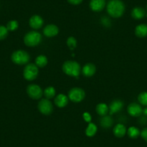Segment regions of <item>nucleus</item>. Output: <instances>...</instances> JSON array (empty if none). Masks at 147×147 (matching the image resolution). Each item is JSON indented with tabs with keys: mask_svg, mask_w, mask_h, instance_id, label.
I'll return each mask as SVG.
<instances>
[{
	"mask_svg": "<svg viewBox=\"0 0 147 147\" xmlns=\"http://www.w3.org/2000/svg\"><path fill=\"white\" fill-rule=\"evenodd\" d=\"M138 100L140 104L142 105L147 106V92H143L139 95L138 96Z\"/></svg>",
	"mask_w": 147,
	"mask_h": 147,
	"instance_id": "26",
	"label": "nucleus"
},
{
	"mask_svg": "<svg viewBox=\"0 0 147 147\" xmlns=\"http://www.w3.org/2000/svg\"><path fill=\"white\" fill-rule=\"evenodd\" d=\"M90 8L94 12H100L105 6V0H91Z\"/></svg>",
	"mask_w": 147,
	"mask_h": 147,
	"instance_id": "12",
	"label": "nucleus"
},
{
	"mask_svg": "<svg viewBox=\"0 0 147 147\" xmlns=\"http://www.w3.org/2000/svg\"><path fill=\"white\" fill-rule=\"evenodd\" d=\"M68 97L72 102H80L82 101L85 97V92L80 87H74L69 92Z\"/></svg>",
	"mask_w": 147,
	"mask_h": 147,
	"instance_id": "6",
	"label": "nucleus"
},
{
	"mask_svg": "<svg viewBox=\"0 0 147 147\" xmlns=\"http://www.w3.org/2000/svg\"><path fill=\"white\" fill-rule=\"evenodd\" d=\"M135 34L139 38H144L147 36V25L141 24L136 26L135 29Z\"/></svg>",
	"mask_w": 147,
	"mask_h": 147,
	"instance_id": "17",
	"label": "nucleus"
},
{
	"mask_svg": "<svg viewBox=\"0 0 147 147\" xmlns=\"http://www.w3.org/2000/svg\"><path fill=\"white\" fill-rule=\"evenodd\" d=\"M143 113H144V115H147V107H146V108L144 109V110H143Z\"/></svg>",
	"mask_w": 147,
	"mask_h": 147,
	"instance_id": "32",
	"label": "nucleus"
},
{
	"mask_svg": "<svg viewBox=\"0 0 147 147\" xmlns=\"http://www.w3.org/2000/svg\"><path fill=\"white\" fill-rule=\"evenodd\" d=\"M127 133H128V136L131 138H136L139 136V135H141V132H140L139 130L134 126L130 127Z\"/></svg>",
	"mask_w": 147,
	"mask_h": 147,
	"instance_id": "23",
	"label": "nucleus"
},
{
	"mask_svg": "<svg viewBox=\"0 0 147 147\" xmlns=\"http://www.w3.org/2000/svg\"><path fill=\"white\" fill-rule=\"evenodd\" d=\"M30 55L28 52L22 50H18L14 52L11 56L12 62L18 65L26 64L29 62Z\"/></svg>",
	"mask_w": 147,
	"mask_h": 147,
	"instance_id": "4",
	"label": "nucleus"
},
{
	"mask_svg": "<svg viewBox=\"0 0 147 147\" xmlns=\"http://www.w3.org/2000/svg\"><path fill=\"white\" fill-rule=\"evenodd\" d=\"M96 111L101 116H105L109 111V107L105 103H100L96 107Z\"/></svg>",
	"mask_w": 147,
	"mask_h": 147,
	"instance_id": "20",
	"label": "nucleus"
},
{
	"mask_svg": "<svg viewBox=\"0 0 147 147\" xmlns=\"http://www.w3.org/2000/svg\"><path fill=\"white\" fill-rule=\"evenodd\" d=\"M62 70L70 77H77L80 73V65L74 61H67L62 66Z\"/></svg>",
	"mask_w": 147,
	"mask_h": 147,
	"instance_id": "2",
	"label": "nucleus"
},
{
	"mask_svg": "<svg viewBox=\"0 0 147 147\" xmlns=\"http://www.w3.org/2000/svg\"><path fill=\"white\" fill-rule=\"evenodd\" d=\"M44 94L47 99L53 98L56 95V90L53 87H49L44 90Z\"/></svg>",
	"mask_w": 147,
	"mask_h": 147,
	"instance_id": "24",
	"label": "nucleus"
},
{
	"mask_svg": "<svg viewBox=\"0 0 147 147\" xmlns=\"http://www.w3.org/2000/svg\"><path fill=\"white\" fill-rule=\"evenodd\" d=\"M43 33L47 37L56 36L59 33V28L55 25H49L45 27Z\"/></svg>",
	"mask_w": 147,
	"mask_h": 147,
	"instance_id": "13",
	"label": "nucleus"
},
{
	"mask_svg": "<svg viewBox=\"0 0 147 147\" xmlns=\"http://www.w3.org/2000/svg\"><path fill=\"white\" fill-rule=\"evenodd\" d=\"M7 28L8 31H14L15 30L18 29V22L16 20H11L8 22L7 25Z\"/></svg>",
	"mask_w": 147,
	"mask_h": 147,
	"instance_id": "27",
	"label": "nucleus"
},
{
	"mask_svg": "<svg viewBox=\"0 0 147 147\" xmlns=\"http://www.w3.org/2000/svg\"><path fill=\"white\" fill-rule=\"evenodd\" d=\"M27 93L30 98L38 100L43 95V90L37 84H30L27 87Z\"/></svg>",
	"mask_w": 147,
	"mask_h": 147,
	"instance_id": "8",
	"label": "nucleus"
},
{
	"mask_svg": "<svg viewBox=\"0 0 147 147\" xmlns=\"http://www.w3.org/2000/svg\"><path fill=\"white\" fill-rule=\"evenodd\" d=\"M30 26L33 29H39L43 25V20L39 15H33L30 18L29 21Z\"/></svg>",
	"mask_w": 147,
	"mask_h": 147,
	"instance_id": "10",
	"label": "nucleus"
},
{
	"mask_svg": "<svg viewBox=\"0 0 147 147\" xmlns=\"http://www.w3.org/2000/svg\"><path fill=\"white\" fill-rule=\"evenodd\" d=\"M113 124V120L110 115H105L100 120V125L105 128H108L112 126Z\"/></svg>",
	"mask_w": 147,
	"mask_h": 147,
	"instance_id": "19",
	"label": "nucleus"
},
{
	"mask_svg": "<svg viewBox=\"0 0 147 147\" xmlns=\"http://www.w3.org/2000/svg\"><path fill=\"white\" fill-rule=\"evenodd\" d=\"M48 63V59L43 55H40L35 59V65L38 67L43 68L46 66Z\"/></svg>",
	"mask_w": 147,
	"mask_h": 147,
	"instance_id": "21",
	"label": "nucleus"
},
{
	"mask_svg": "<svg viewBox=\"0 0 147 147\" xmlns=\"http://www.w3.org/2000/svg\"><path fill=\"white\" fill-rule=\"evenodd\" d=\"M123 107V102L120 100H115L110 103L109 106V111L110 115L119 112Z\"/></svg>",
	"mask_w": 147,
	"mask_h": 147,
	"instance_id": "11",
	"label": "nucleus"
},
{
	"mask_svg": "<svg viewBox=\"0 0 147 147\" xmlns=\"http://www.w3.org/2000/svg\"><path fill=\"white\" fill-rule=\"evenodd\" d=\"M68 2L70 4H71V5H77L81 3L82 2V0H68Z\"/></svg>",
	"mask_w": 147,
	"mask_h": 147,
	"instance_id": "31",
	"label": "nucleus"
},
{
	"mask_svg": "<svg viewBox=\"0 0 147 147\" xmlns=\"http://www.w3.org/2000/svg\"><path fill=\"white\" fill-rule=\"evenodd\" d=\"M126 128L123 124H118L115 126L113 129V134L118 138H122L126 134Z\"/></svg>",
	"mask_w": 147,
	"mask_h": 147,
	"instance_id": "16",
	"label": "nucleus"
},
{
	"mask_svg": "<svg viewBox=\"0 0 147 147\" xmlns=\"http://www.w3.org/2000/svg\"><path fill=\"white\" fill-rule=\"evenodd\" d=\"M107 11L113 18H120L123 15L125 5L121 0H111L107 5Z\"/></svg>",
	"mask_w": 147,
	"mask_h": 147,
	"instance_id": "1",
	"label": "nucleus"
},
{
	"mask_svg": "<svg viewBox=\"0 0 147 147\" xmlns=\"http://www.w3.org/2000/svg\"><path fill=\"white\" fill-rule=\"evenodd\" d=\"M42 40V36L39 32L36 31H31L27 33L24 38V43L26 46L30 47L36 46L40 43Z\"/></svg>",
	"mask_w": 147,
	"mask_h": 147,
	"instance_id": "3",
	"label": "nucleus"
},
{
	"mask_svg": "<svg viewBox=\"0 0 147 147\" xmlns=\"http://www.w3.org/2000/svg\"><path fill=\"white\" fill-rule=\"evenodd\" d=\"M141 137H142V138L147 142V128L142 130V131L141 132Z\"/></svg>",
	"mask_w": 147,
	"mask_h": 147,
	"instance_id": "30",
	"label": "nucleus"
},
{
	"mask_svg": "<svg viewBox=\"0 0 147 147\" xmlns=\"http://www.w3.org/2000/svg\"><path fill=\"white\" fill-rule=\"evenodd\" d=\"M38 74V67L34 63H29L24 69V78L28 81H32L36 79Z\"/></svg>",
	"mask_w": 147,
	"mask_h": 147,
	"instance_id": "5",
	"label": "nucleus"
},
{
	"mask_svg": "<svg viewBox=\"0 0 147 147\" xmlns=\"http://www.w3.org/2000/svg\"><path fill=\"white\" fill-rule=\"evenodd\" d=\"M83 118H84V121H85L86 122H87V123L91 122L92 117L89 113H84L83 114Z\"/></svg>",
	"mask_w": 147,
	"mask_h": 147,
	"instance_id": "29",
	"label": "nucleus"
},
{
	"mask_svg": "<svg viewBox=\"0 0 147 147\" xmlns=\"http://www.w3.org/2000/svg\"><path fill=\"white\" fill-rule=\"evenodd\" d=\"M8 35V30L6 27L0 25V40H4Z\"/></svg>",
	"mask_w": 147,
	"mask_h": 147,
	"instance_id": "28",
	"label": "nucleus"
},
{
	"mask_svg": "<svg viewBox=\"0 0 147 147\" xmlns=\"http://www.w3.org/2000/svg\"><path fill=\"white\" fill-rule=\"evenodd\" d=\"M54 102L59 107H63L68 104V97L63 94H59L56 97Z\"/></svg>",
	"mask_w": 147,
	"mask_h": 147,
	"instance_id": "15",
	"label": "nucleus"
},
{
	"mask_svg": "<svg viewBox=\"0 0 147 147\" xmlns=\"http://www.w3.org/2000/svg\"><path fill=\"white\" fill-rule=\"evenodd\" d=\"M145 15V10L141 7H135L132 10V12H131V15L136 20L142 19L143 18H144Z\"/></svg>",
	"mask_w": 147,
	"mask_h": 147,
	"instance_id": "18",
	"label": "nucleus"
},
{
	"mask_svg": "<svg viewBox=\"0 0 147 147\" xmlns=\"http://www.w3.org/2000/svg\"><path fill=\"white\" fill-rule=\"evenodd\" d=\"M77 40L74 37H69V38L67 39V41H66V44H67L68 47L71 51H73L77 47Z\"/></svg>",
	"mask_w": 147,
	"mask_h": 147,
	"instance_id": "25",
	"label": "nucleus"
},
{
	"mask_svg": "<svg viewBox=\"0 0 147 147\" xmlns=\"http://www.w3.org/2000/svg\"><path fill=\"white\" fill-rule=\"evenodd\" d=\"M38 108L42 114L46 115H50L53 111V105L49 100V99H43L38 105Z\"/></svg>",
	"mask_w": 147,
	"mask_h": 147,
	"instance_id": "7",
	"label": "nucleus"
},
{
	"mask_svg": "<svg viewBox=\"0 0 147 147\" xmlns=\"http://www.w3.org/2000/svg\"><path fill=\"white\" fill-rule=\"evenodd\" d=\"M128 113L133 117H138L143 113V109L139 104L136 102H132L128 106Z\"/></svg>",
	"mask_w": 147,
	"mask_h": 147,
	"instance_id": "9",
	"label": "nucleus"
},
{
	"mask_svg": "<svg viewBox=\"0 0 147 147\" xmlns=\"http://www.w3.org/2000/svg\"><path fill=\"white\" fill-rule=\"evenodd\" d=\"M97 128L95 124L92 123H90L85 131L86 135L89 137H92L95 135V134L97 133Z\"/></svg>",
	"mask_w": 147,
	"mask_h": 147,
	"instance_id": "22",
	"label": "nucleus"
},
{
	"mask_svg": "<svg viewBox=\"0 0 147 147\" xmlns=\"http://www.w3.org/2000/svg\"><path fill=\"white\" fill-rule=\"evenodd\" d=\"M96 71V67L93 63H88L84 65L82 69L83 75L87 77H90L94 74Z\"/></svg>",
	"mask_w": 147,
	"mask_h": 147,
	"instance_id": "14",
	"label": "nucleus"
}]
</instances>
